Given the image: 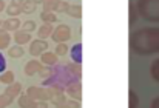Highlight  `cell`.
I'll return each mask as SVG.
<instances>
[{"mask_svg": "<svg viewBox=\"0 0 159 108\" xmlns=\"http://www.w3.org/2000/svg\"><path fill=\"white\" fill-rule=\"evenodd\" d=\"M76 82H80V65L71 62H57L51 66V74L43 80V87L65 90Z\"/></svg>", "mask_w": 159, "mask_h": 108, "instance_id": "cell-1", "label": "cell"}, {"mask_svg": "<svg viewBox=\"0 0 159 108\" xmlns=\"http://www.w3.org/2000/svg\"><path fill=\"white\" fill-rule=\"evenodd\" d=\"M130 47L141 56L159 53V28L139 29L130 36Z\"/></svg>", "mask_w": 159, "mask_h": 108, "instance_id": "cell-2", "label": "cell"}, {"mask_svg": "<svg viewBox=\"0 0 159 108\" xmlns=\"http://www.w3.org/2000/svg\"><path fill=\"white\" fill-rule=\"evenodd\" d=\"M138 12L148 22H159V0H138Z\"/></svg>", "mask_w": 159, "mask_h": 108, "instance_id": "cell-3", "label": "cell"}, {"mask_svg": "<svg viewBox=\"0 0 159 108\" xmlns=\"http://www.w3.org/2000/svg\"><path fill=\"white\" fill-rule=\"evenodd\" d=\"M28 96L33 97L34 101L39 102H47L51 97V88L50 87H30L28 88Z\"/></svg>", "mask_w": 159, "mask_h": 108, "instance_id": "cell-4", "label": "cell"}, {"mask_svg": "<svg viewBox=\"0 0 159 108\" xmlns=\"http://www.w3.org/2000/svg\"><path fill=\"white\" fill-rule=\"evenodd\" d=\"M51 37H53L54 42H57V43H65V42H68L71 39V28L68 25H65V23H60L57 28L53 29Z\"/></svg>", "mask_w": 159, "mask_h": 108, "instance_id": "cell-5", "label": "cell"}, {"mask_svg": "<svg viewBox=\"0 0 159 108\" xmlns=\"http://www.w3.org/2000/svg\"><path fill=\"white\" fill-rule=\"evenodd\" d=\"M45 51H48V43H47L45 40L39 39V40H34V42H31L30 53L33 54V56H40V54H43Z\"/></svg>", "mask_w": 159, "mask_h": 108, "instance_id": "cell-6", "label": "cell"}, {"mask_svg": "<svg viewBox=\"0 0 159 108\" xmlns=\"http://www.w3.org/2000/svg\"><path fill=\"white\" fill-rule=\"evenodd\" d=\"M80 82H76V83H71L70 87H66L65 88V91H66V94L70 96V99H74V101H80V97H82V93H80Z\"/></svg>", "mask_w": 159, "mask_h": 108, "instance_id": "cell-7", "label": "cell"}, {"mask_svg": "<svg viewBox=\"0 0 159 108\" xmlns=\"http://www.w3.org/2000/svg\"><path fill=\"white\" fill-rule=\"evenodd\" d=\"M42 70V62H39V60H30L28 63H26V66H25V73L28 74V76H34L36 73H39Z\"/></svg>", "mask_w": 159, "mask_h": 108, "instance_id": "cell-8", "label": "cell"}, {"mask_svg": "<svg viewBox=\"0 0 159 108\" xmlns=\"http://www.w3.org/2000/svg\"><path fill=\"white\" fill-rule=\"evenodd\" d=\"M40 62L45 63L47 66H54L59 60H57V54L56 53H50V51H45L43 54H40Z\"/></svg>", "mask_w": 159, "mask_h": 108, "instance_id": "cell-9", "label": "cell"}, {"mask_svg": "<svg viewBox=\"0 0 159 108\" xmlns=\"http://www.w3.org/2000/svg\"><path fill=\"white\" fill-rule=\"evenodd\" d=\"M71 60L77 65L82 63V43H74L71 47Z\"/></svg>", "mask_w": 159, "mask_h": 108, "instance_id": "cell-10", "label": "cell"}, {"mask_svg": "<svg viewBox=\"0 0 159 108\" xmlns=\"http://www.w3.org/2000/svg\"><path fill=\"white\" fill-rule=\"evenodd\" d=\"M53 26H51V23H43L40 28H39V31H37V36H39V39H48V37H51V34H53Z\"/></svg>", "mask_w": 159, "mask_h": 108, "instance_id": "cell-11", "label": "cell"}, {"mask_svg": "<svg viewBox=\"0 0 159 108\" xmlns=\"http://www.w3.org/2000/svg\"><path fill=\"white\" fill-rule=\"evenodd\" d=\"M37 101H34L33 97H30V96H23V97H20L19 99V105L22 108H37Z\"/></svg>", "mask_w": 159, "mask_h": 108, "instance_id": "cell-12", "label": "cell"}, {"mask_svg": "<svg viewBox=\"0 0 159 108\" xmlns=\"http://www.w3.org/2000/svg\"><path fill=\"white\" fill-rule=\"evenodd\" d=\"M66 14H68L70 17L80 19V17H82V6H80V5H70L68 9H66Z\"/></svg>", "mask_w": 159, "mask_h": 108, "instance_id": "cell-13", "label": "cell"}, {"mask_svg": "<svg viewBox=\"0 0 159 108\" xmlns=\"http://www.w3.org/2000/svg\"><path fill=\"white\" fill-rule=\"evenodd\" d=\"M40 19L43 20V23H53L57 20L56 14L54 12H50V11H42L40 12Z\"/></svg>", "mask_w": 159, "mask_h": 108, "instance_id": "cell-14", "label": "cell"}, {"mask_svg": "<svg viewBox=\"0 0 159 108\" xmlns=\"http://www.w3.org/2000/svg\"><path fill=\"white\" fill-rule=\"evenodd\" d=\"M30 40H31V36H30L28 33H25V31H19V33L16 34V42L20 43V45H23V43H26V42H30Z\"/></svg>", "mask_w": 159, "mask_h": 108, "instance_id": "cell-15", "label": "cell"}, {"mask_svg": "<svg viewBox=\"0 0 159 108\" xmlns=\"http://www.w3.org/2000/svg\"><path fill=\"white\" fill-rule=\"evenodd\" d=\"M22 11L26 12V14L34 12V11H36V3H34L33 0H26V2H23V5H22Z\"/></svg>", "mask_w": 159, "mask_h": 108, "instance_id": "cell-16", "label": "cell"}, {"mask_svg": "<svg viewBox=\"0 0 159 108\" xmlns=\"http://www.w3.org/2000/svg\"><path fill=\"white\" fill-rule=\"evenodd\" d=\"M59 2L60 0H43V11H50V12L56 11V6Z\"/></svg>", "mask_w": 159, "mask_h": 108, "instance_id": "cell-17", "label": "cell"}, {"mask_svg": "<svg viewBox=\"0 0 159 108\" xmlns=\"http://www.w3.org/2000/svg\"><path fill=\"white\" fill-rule=\"evenodd\" d=\"M56 108H80V104H79L77 101L70 99V101H65V102L60 104V105H56Z\"/></svg>", "mask_w": 159, "mask_h": 108, "instance_id": "cell-18", "label": "cell"}, {"mask_svg": "<svg viewBox=\"0 0 159 108\" xmlns=\"http://www.w3.org/2000/svg\"><path fill=\"white\" fill-rule=\"evenodd\" d=\"M152 76H153V79L156 82H159V59H156L152 63Z\"/></svg>", "mask_w": 159, "mask_h": 108, "instance_id": "cell-19", "label": "cell"}, {"mask_svg": "<svg viewBox=\"0 0 159 108\" xmlns=\"http://www.w3.org/2000/svg\"><path fill=\"white\" fill-rule=\"evenodd\" d=\"M54 53L57 54V56H65V54L68 53V47H66V43H57Z\"/></svg>", "mask_w": 159, "mask_h": 108, "instance_id": "cell-20", "label": "cell"}, {"mask_svg": "<svg viewBox=\"0 0 159 108\" xmlns=\"http://www.w3.org/2000/svg\"><path fill=\"white\" fill-rule=\"evenodd\" d=\"M34 29H36V23H34L33 20H28V22L23 23V31H25V33L30 34V33H33Z\"/></svg>", "mask_w": 159, "mask_h": 108, "instance_id": "cell-21", "label": "cell"}, {"mask_svg": "<svg viewBox=\"0 0 159 108\" xmlns=\"http://www.w3.org/2000/svg\"><path fill=\"white\" fill-rule=\"evenodd\" d=\"M130 108H136L138 107V96H136V93L133 91V90H130Z\"/></svg>", "mask_w": 159, "mask_h": 108, "instance_id": "cell-22", "label": "cell"}, {"mask_svg": "<svg viewBox=\"0 0 159 108\" xmlns=\"http://www.w3.org/2000/svg\"><path fill=\"white\" fill-rule=\"evenodd\" d=\"M9 56L11 57H20V56H23V48H20V47L11 48L9 50Z\"/></svg>", "mask_w": 159, "mask_h": 108, "instance_id": "cell-23", "label": "cell"}, {"mask_svg": "<svg viewBox=\"0 0 159 108\" xmlns=\"http://www.w3.org/2000/svg\"><path fill=\"white\" fill-rule=\"evenodd\" d=\"M68 6H70V3H66V2L60 0V2L57 3V6H56V11H59V12H66Z\"/></svg>", "mask_w": 159, "mask_h": 108, "instance_id": "cell-24", "label": "cell"}, {"mask_svg": "<svg viewBox=\"0 0 159 108\" xmlns=\"http://www.w3.org/2000/svg\"><path fill=\"white\" fill-rule=\"evenodd\" d=\"M6 26L11 28V29H16V28L19 26V20H17V19H12V20H9V22L6 23Z\"/></svg>", "mask_w": 159, "mask_h": 108, "instance_id": "cell-25", "label": "cell"}, {"mask_svg": "<svg viewBox=\"0 0 159 108\" xmlns=\"http://www.w3.org/2000/svg\"><path fill=\"white\" fill-rule=\"evenodd\" d=\"M12 79H14L12 73H6V74L2 76V82H12Z\"/></svg>", "mask_w": 159, "mask_h": 108, "instance_id": "cell-26", "label": "cell"}, {"mask_svg": "<svg viewBox=\"0 0 159 108\" xmlns=\"http://www.w3.org/2000/svg\"><path fill=\"white\" fill-rule=\"evenodd\" d=\"M5 68H6V60H5L3 54L0 53V73H3V71H5Z\"/></svg>", "mask_w": 159, "mask_h": 108, "instance_id": "cell-27", "label": "cell"}, {"mask_svg": "<svg viewBox=\"0 0 159 108\" xmlns=\"http://www.w3.org/2000/svg\"><path fill=\"white\" fill-rule=\"evenodd\" d=\"M20 11H22V8H19V6H11V8L8 9V12H9V14H12V16L19 14Z\"/></svg>", "mask_w": 159, "mask_h": 108, "instance_id": "cell-28", "label": "cell"}, {"mask_svg": "<svg viewBox=\"0 0 159 108\" xmlns=\"http://www.w3.org/2000/svg\"><path fill=\"white\" fill-rule=\"evenodd\" d=\"M152 108H159V97H156V99L153 101V104H152Z\"/></svg>", "mask_w": 159, "mask_h": 108, "instance_id": "cell-29", "label": "cell"}, {"mask_svg": "<svg viewBox=\"0 0 159 108\" xmlns=\"http://www.w3.org/2000/svg\"><path fill=\"white\" fill-rule=\"evenodd\" d=\"M37 108H48V104H47V102H39V104H37Z\"/></svg>", "mask_w": 159, "mask_h": 108, "instance_id": "cell-30", "label": "cell"}, {"mask_svg": "<svg viewBox=\"0 0 159 108\" xmlns=\"http://www.w3.org/2000/svg\"><path fill=\"white\" fill-rule=\"evenodd\" d=\"M34 3H43V0H33Z\"/></svg>", "mask_w": 159, "mask_h": 108, "instance_id": "cell-31", "label": "cell"}, {"mask_svg": "<svg viewBox=\"0 0 159 108\" xmlns=\"http://www.w3.org/2000/svg\"><path fill=\"white\" fill-rule=\"evenodd\" d=\"M2 8H3V3H2V2H0V9H2Z\"/></svg>", "mask_w": 159, "mask_h": 108, "instance_id": "cell-32", "label": "cell"}, {"mask_svg": "<svg viewBox=\"0 0 159 108\" xmlns=\"http://www.w3.org/2000/svg\"><path fill=\"white\" fill-rule=\"evenodd\" d=\"M14 2H23V0H14Z\"/></svg>", "mask_w": 159, "mask_h": 108, "instance_id": "cell-33", "label": "cell"}]
</instances>
